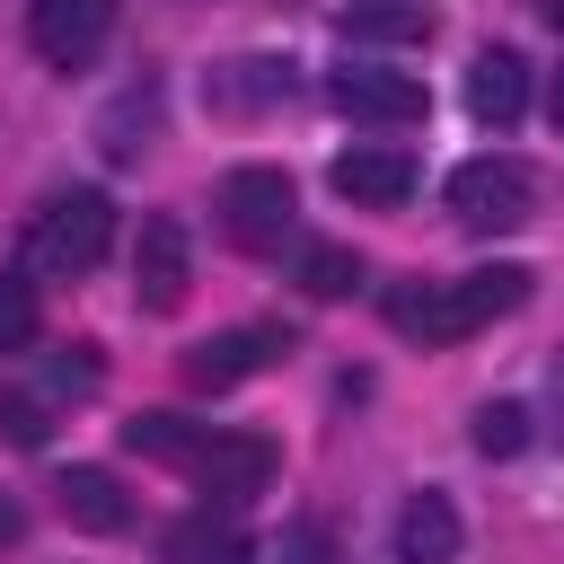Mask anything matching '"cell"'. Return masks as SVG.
<instances>
[{"label": "cell", "mask_w": 564, "mask_h": 564, "mask_svg": "<svg viewBox=\"0 0 564 564\" xmlns=\"http://www.w3.org/2000/svg\"><path fill=\"white\" fill-rule=\"evenodd\" d=\"M159 555H167V564H256L247 529H238L229 511H212V502H203V511H185V520L159 538Z\"/></svg>", "instance_id": "obj_12"}, {"label": "cell", "mask_w": 564, "mask_h": 564, "mask_svg": "<svg viewBox=\"0 0 564 564\" xmlns=\"http://www.w3.org/2000/svg\"><path fill=\"white\" fill-rule=\"evenodd\" d=\"M106 247H115V203H106L97 185L44 194V212H35V229H26L35 273H88V264H106Z\"/></svg>", "instance_id": "obj_1"}, {"label": "cell", "mask_w": 564, "mask_h": 564, "mask_svg": "<svg viewBox=\"0 0 564 564\" xmlns=\"http://www.w3.org/2000/svg\"><path fill=\"white\" fill-rule=\"evenodd\" d=\"M326 185H335L344 203H361V212H397V203L414 194V159L388 150V141H361V150H344V159L326 167Z\"/></svg>", "instance_id": "obj_8"}, {"label": "cell", "mask_w": 564, "mask_h": 564, "mask_svg": "<svg viewBox=\"0 0 564 564\" xmlns=\"http://www.w3.org/2000/svg\"><path fill=\"white\" fill-rule=\"evenodd\" d=\"M26 344H35V282L0 273V352H26Z\"/></svg>", "instance_id": "obj_22"}, {"label": "cell", "mask_w": 564, "mask_h": 564, "mask_svg": "<svg viewBox=\"0 0 564 564\" xmlns=\"http://www.w3.org/2000/svg\"><path fill=\"white\" fill-rule=\"evenodd\" d=\"M115 26V0H26V44L53 62V70H79Z\"/></svg>", "instance_id": "obj_7"}, {"label": "cell", "mask_w": 564, "mask_h": 564, "mask_svg": "<svg viewBox=\"0 0 564 564\" xmlns=\"http://www.w3.org/2000/svg\"><path fill=\"white\" fill-rule=\"evenodd\" d=\"M555 414H564V361H555Z\"/></svg>", "instance_id": "obj_28"}, {"label": "cell", "mask_w": 564, "mask_h": 564, "mask_svg": "<svg viewBox=\"0 0 564 564\" xmlns=\"http://www.w3.org/2000/svg\"><path fill=\"white\" fill-rule=\"evenodd\" d=\"M449 212H458V229H520L538 212V176L520 159H467V167H449Z\"/></svg>", "instance_id": "obj_2"}, {"label": "cell", "mask_w": 564, "mask_h": 564, "mask_svg": "<svg viewBox=\"0 0 564 564\" xmlns=\"http://www.w3.org/2000/svg\"><path fill=\"white\" fill-rule=\"evenodd\" d=\"M388 326H397V335H414V344H458V308H449V282L397 291V300H388Z\"/></svg>", "instance_id": "obj_15"}, {"label": "cell", "mask_w": 564, "mask_h": 564, "mask_svg": "<svg viewBox=\"0 0 564 564\" xmlns=\"http://www.w3.org/2000/svg\"><path fill=\"white\" fill-rule=\"evenodd\" d=\"M467 106H476V123H520L529 115V62L511 53V44H485L476 62H467Z\"/></svg>", "instance_id": "obj_10"}, {"label": "cell", "mask_w": 564, "mask_h": 564, "mask_svg": "<svg viewBox=\"0 0 564 564\" xmlns=\"http://www.w3.org/2000/svg\"><path fill=\"white\" fill-rule=\"evenodd\" d=\"M194 485H203L212 511L256 502V494L273 485V441H256V432H212V441L194 449Z\"/></svg>", "instance_id": "obj_4"}, {"label": "cell", "mask_w": 564, "mask_h": 564, "mask_svg": "<svg viewBox=\"0 0 564 564\" xmlns=\"http://www.w3.org/2000/svg\"><path fill=\"white\" fill-rule=\"evenodd\" d=\"M53 502H62V520L88 529V538H123V529H132V502H123V485H115L106 467H70V476L53 485Z\"/></svg>", "instance_id": "obj_11"}, {"label": "cell", "mask_w": 564, "mask_h": 564, "mask_svg": "<svg viewBox=\"0 0 564 564\" xmlns=\"http://www.w3.org/2000/svg\"><path fill=\"white\" fill-rule=\"evenodd\" d=\"M282 352H291V335H282V326H229V335H203V344L185 352V388L220 397V388H238V379L273 370Z\"/></svg>", "instance_id": "obj_6"}, {"label": "cell", "mask_w": 564, "mask_h": 564, "mask_svg": "<svg viewBox=\"0 0 564 564\" xmlns=\"http://www.w3.org/2000/svg\"><path fill=\"white\" fill-rule=\"evenodd\" d=\"M123 449H132V458H167V467H194L203 432H194L185 414H132V423H123Z\"/></svg>", "instance_id": "obj_17"}, {"label": "cell", "mask_w": 564, "mask_h": 564, "mask_svg": "<svg viewBox=\"0 0 564 564\" xmlns=\"http://www.w3.org/2000/svg\"><path fill=\"white\" fill-rule=\"evenodd\" d=\"M291 220H300V203H291V176L282 167H229L220 176V229L238 238V247H282L291 238Z\"/></svg>", "instance_id": "obj_3"}, {"label": "cell", "mask_w": 564, "mask_h": 564, "mask_svg": "<svg viewBox=\"0 0 564 564\" xmlns=\"http://www.w3.org/2000/svg\"><path fill=\"white\" fill-rule=\"evenodd\" d=\"M414 35H432L423 0H370V9H352V44H414Z\"/></svg>", "instance_id": "obj_18"}, {"label": "cell", "mask_w": 564, "mask_h": 564, "mask_svg": "<svg viewBox=\"0 0 564 564\" xmlns=\"http://www.w3.org/2000/svg\"><path fill=\"white\" fill-rule=\"evenodd\" d=\"M335 106H344L352 123H423L432 97H423L414 70H370V62H361V70H335Z\"/></svg>", "instance_id": "obj_9"}, {"label": "cell", "mask_w": 564, "mask_h": 564, "mask_svg": "<svg viewBox=\"0 0 564 564\" xmlns=\"http://www.w3.org/2000/svg\"><path fill=\"white\" fill-rule=\"evenodd\" d=\"M300 291H308V300H352V291H361V256L335 247V238L308 247V256H300Z\"/></svg>", "instance_id": "obj_19"}, {"label": "cell", "mask_w": 564, "mask_h": 564, "mask_svg": "<svg viewBox=\"0 0 564 564\" xmlns=\"http://www.w3.org/2000/svg\"><path fill=\"white\" fill-rule=\"evenodd\" d=\"M18 529H26V511H18V502H9V494H0V546H9V538H18Z\"/></svg>", "instance_id": "obj_26"}, {"label": "cell", "mask_w": 564, "mask_h": 564, "mask_svg": "<svg viewBox=\"0 0 564 564\" xmlns=\"http://www.w3.org/2000/svg\"><path fill=\"white\" fill-rule=\"evenodd\" d=\"M546 18H555V26H564V0H546Z\"/></svg>", "instance_id": "obj_29"}, {"label": "cell", "mask_w": 564, "mask_h": 564, "mask_svg": "<svg viewBox=\"0 0 564 564\" xmlns=\"http://www.w3.org/2000/svg\"><path fill=\"white\" fill-rule=\"evenodd\" d=\"M185 282H194V256H185V220L176 212H150L141 238H132V300L141 308H185Z\"/></svg>", "instance_id": "obj_5"}, {"label": "cell", "mask_w": 564, "mask_h": 564, "mask_svg": "<svg viewBox=\"0 0 564 564\" xmlns=\"http://www.w3.org/2000/svg\"><path fill=\"white\" fill-rule=\"evenodd\" d=\"M397 564H458V511H449V494H414L397 511Z\"/></svg>", "instance_id": "obj_14"}, {"label": "cell", "mask_w": 564, "mask_h": 564, "mask_svg": "<svg viewBox=\"0 0 564 564\" xmlns=\"http://www.w3.org/2000/svg\"><path fill=\"white\" fill-rule=\"evenodd\" d=\"M476 449H485V458H520V449H529V405H520V397L476 405Z\"/></svg>", "instance_id": "obj_21"}, {"label": "cell", "mask_w": 564, "mask_h": 564, "mask_svg": "<svg viewBox=\"0 0 564 564\" xmlns=\"http://www.w3.org/2000/svg\"><path fill=\"white\" fill-rule=\"evenodd\" d=\"M0 432L35 449V441H44V405H35V397H9V405H0Z\"/></svg>", "instance_id": "obj_24"}, {"label": "cell", "mask_w": 564, "mask_h": 564, "mask_svg": "<svg viewBox=\"0 0 564 564\" xmlns=\"http://www.w3.org/2000/svg\"><path fill=\"white\" fill-rule=\"evenodd\" d=\"M546 115H555V132H564V70H555V88H546Z\"/></svg>", "instance_id": "obj_27"}, {"label": "cell", "mask_w": 564, "mask_h": 564, "mask_svg": "<svg viewBox=\"0 0 564 564\" xmlns=\"http://www.w3.org/2000/svg\"><path fill=\"white\" fill-rule=\"evenodd\" d=\"M273 564H335V538H326L317 520H291V529L273 538Z\"/></svg>", "instance_id": "obj_23"}, {"label": "cell", "mask_w": 564, "mask_h": 564, "mask_svg": "<svg viewBox=\"0 0 564 564\" xmlns=\"http://www.w3.org/2000/svg\"><path fill=\"white\" fill-rule=\"evenodd\" d=\"M53 388H70V397H79V388H97V352H88V344H70V361H53Z\"/></svg>", "instance_id": "obj_25"}, {"label": "cell", "mask_w": 564, "mask_h": 564, "mask_svg": "<svg viewBox=\"0 0 564 564\" xmlns=\"http://www.w3.org/2000/svg\"><path fill=\"white\" fill-rule=\"evenodd\" d=\"M529 300V273L520 264H476V273H458L449 282V308H458V335H476V326H494V317H511Z\"/></svg>", "instance_id": "obj_13"}, {"label": "cell", "mask_w": 564, "mask_h": 564, "mask_svg": "<svg viewBox=\"0 0 564 564\" xmlns=\"http://www.w3.org/2000/svg\"><path fill=\"white\" fill-rule=\"evenodd\" d=\"M150 115H159V88H123V97L106 106V123H97L106 159H132V150H141V132H150Z\"/></svg>", "instance_id": "obj_20"}, {"label": "cell", "mask_w": 564, "mask_h": 564, "mask_svg": "<svg viewBox=\"0 0 564 564\" xmlns=\"http://www.w3.org/2000/svg\"><path fill=\"white\" fill-rule=\"evenodd\" d=\"M212 97H220V106H282V97H291V62H273V53L229 62V70L212 79Z\"/></svg>", "instance_id": "obj_16"}]
</instances>
